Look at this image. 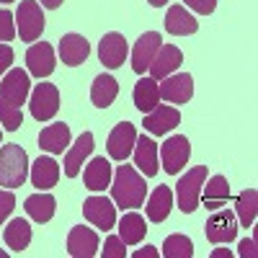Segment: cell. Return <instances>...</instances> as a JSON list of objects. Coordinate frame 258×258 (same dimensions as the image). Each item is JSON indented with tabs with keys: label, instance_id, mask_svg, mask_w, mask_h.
<instances>
[{
	"label": "cell",
	"instance_id": "obj_1",
	"mask_svg": "<svg viewBox=\"0 0 258 258\" xmlns=\"http://www.w3.org/2000/svg\"><path fill=\"white\" fill-rule=\"evenodd\" d=\"M147 197V186H145V176L140 170H135V165H119L116 173L111 176V199L116 207L121 209H137L145 204Z\"/></svg>",
	"mask_w": 258,
	"mask_h": 258
},
{
	"label": "cell",
	"instance_id": "obj_2",
	"mask_svg": "<svg viewBox=\"0 0 258 258\" xmlns=\"http://www.w3.org/2000/svg\"><path fill=\"white\" fill-rule=\"evenodd\" d=\"M29 178V155L26 150L11 142L0 147V186L18 188Z\"/></svg>",
	"mask_w": 258,
	"mask_h": 258
},
{
	"label": "cell",
	"instance_id": "obj_3",
	"mask_svg": "<svg viewBox=\"0 0 258 258\" xmlns=\"http://www.w3.org/2000/svg\"><path fill=\"white\" fill-rule=\"evenodd\" d=\"M207 181V165H197L186 170V176L178 178L176 183V199H178V209L183 214H191L199 209V197H202V186Z\"/></svg>",
	"mask_w": 258,
	"mask_h": 258
},
{
	"label": "cell",
	"instance_id": "obj_4",
	"mask_svg": "<svg viewBox=\"0 0 258 258\" xmlns=\"http://www.w3.org/2000/svg\"><path fill=\"white\" fill-rule=\"evenodd\" d=\"M16 31L21 41H36L44 31V13L36 0H21L16 11Z\"/></svg>",
	"mask_w": 258,
	"mask_h": 258
},
{
	"label": "cell",
	"instance_id": "obj_5",
	"mask_svg": "<svg viewBox=\"0 0 258 258\" xmlns=\"http://www.w3.org/2000/svg\"><path fill=\"white\" fill-rule=\"evenodd\" d=\"M29 109L36 121H49L59 111V91L52 83H39L29 93Z\"/></svg>",
	"mask_w": 258,
	"mask_h": 258
},
{
	"label": "cell",
	"instance_id": "obj_6",
	"mask_svg": "<svg viewBox=\"0 0 258 258\" xmlns=\"http://www.w3.org/2000/svg\"><path fill=\"white\" fill-rule=\"evenodd\" d=\"M158 153H160L165 173L176 176V173H181V170L186 168V163L191 158V142H188L186 135H173V137L165 140V145H160Z\"/></svg>",
	"mask_w": 258,
	"mask_h": 258
},
{
	"label": "cell",
	"instance_id": "obj_7",
	"mask_svg": "<svg viewBox=\"0 0 258 258\" xmlns=\"http://www.w3.org/2000/svg\"><path fill=\"white\" fill-rule=\"evenodd\" d=\"M207 232V240L214 245H222V243H232L238 238V220H235V212L230 209H214V214L207 220L204 225Z\"/></svg>",
	"mask_w": 258,
	"mask_h": 258
},
{
	"label": "cell",
	"instance_id": "obj_8",
	"mask_svg": "<svg viewBox=\"0 0 258 258\" xmlns=\"http://www.w3.org/2000/svg\"><path fill=\"white\" fill-rule=\"evenodd\" d=\"M29 93H31V80H29L26 70L11 68L3 78H0V96H3L8 103L18 106V109L29 101Z\"/></svg>",
	"mask_w": 258,
	"mask_h": 258
},
{
	"label": "cell",
	"instance_id": "obj_9",
	"mask_svg": "<svg viewBox=\"0 0 258 258\" xmlns=\"http://www.w3.org/2000/svg\"><path fill=\"white\" fill-rule=\"evenodd\" d=\"M83 214L93 227H98L103 232L116 225V204L111 199H106V197H98V194L83 202Z\"/></svg>",
	"mask_w": 258,
	"mask_h": 258
},
{
	"label": "cell",
	"instance_id": "obj_10",
	"mask_svg": "<svg viewBox=\"0 0 258 258\" xmlns=\"http://www.w3.org/2000/svg\"><path fill=\"white\" fill-rule=\"evenodd\" d=\"M135 142H137V129L135 124L129 121H121L111 129L109 135V142H106V150H109V158L116 160V163H124L135 150Z\"/></svg>",
	"mask_w": 258,
	"mask_h": 258
},
{
	"label": "cell",
	"instance_id": "obj_11",
	"mask_svg": "<svg viewBox=\"0 0 258 258\" xmlns=\"http://www.w3.org/2000/svg\"><path fill=\"white\" fill-rule=\"evenodd\" d=\"M129 54V47H126V39L119 34V31H109V34H103L101 39V44H98V57L103 62V68H109V70H116L124 64Z\"/></svg>",
	"mask_w": 258,
	"mask_h": 258
},
{
	"label": "cell",
	"instance_id": "obj_12",
	"mask_svg": "<svg viewBox=\"0 0 258 258\" xmlns=\"http://www.w3.org/2000/svg\"><path fill=\"white\" fill-rule=\"evenodd\" d=\"M54 64H57L54 49L47 44V41H36V44L29 47V52H26V68H29V73L34 78H39V80L49 78L54 73Z\"/></svg>",
	"mask_w": 258,
	"mask_h": 258
},
{
	"label": "cell",
	"instance_id": "obj_13",
	"mask_svg": "<svg viewBox=\"0 0 258 258\" xmlns=\"http://www.w3.org/2000/svg\"><path fill=\"white\" fill-rule=\"evenodd\" d=\"M181 62H183V54L178 47L173 44H160V49L155 52L153 62H150V78L153 80H163L168 75H173L178 68H181Z\"/></svg>",
	"mask_w": 258,
	"mask_h": 258
},
{
	"label": "cell",
	"instance_id": "obj_14",
	"mask_svg": "<svg viewBox=\"0 0 258 258\" xmlns=\"http://www.w3.org/2000/svg\"><path fill=\"white\" fill-rule=\"evenodd\" d=\"M178 124H181V114H178V109H173V106H160L158 103L153 111L145 114V129L155 137H165V132L176 129Z\"/></svg>",
	"mask_w": 258,
	"mask_h": 258
},
{
	"label": "cell",
	"instance_id": "obj_15",
	"mask_svg": "<svg viewBox=\"0 0 258 258\" xmlns=\"http://www.w3.org/2000/svg\"><path fill=\"white\" fill-rule=\"evenodd\" d=\"M194 96V78L188 73H178V75H168L160 83V98H165L168 103H188Z\"/></svg>",
	"mask_w": 258,
	"mask_h": 258
},
{
	"label": "cell",
	"instance_id": "obj_16",
	"mask_svg": "<svg viewBox=\"0 0 258 258\" xmlns=\"http://www.w3.org/2000/svg\"><path fill=\"white\" fill-rule=\"evenodd\" d=\"M160 44H163V39H160L158 31H147V34H142L137 39V44L132 49V70L137 75H145V70L150 68V62H153V57L160 49Z\"/></svg>",
	"mask_w": 258,
	"mask_h": 258
},
{
	"label": "cell",
	"instance_id": "obj_17",
	"mask_svg": "<svg viewBox=\"0 0 258 258\" xmlns=\"http://www.w3.org/2000/svg\"><path fill=\"white\" fill-rule=\"evenodd\" d=\"M68 253L73 258H93L98 253V235L91 227H73L68 235Z\"/></svg>",
	"mask_w": 258,
	"mask_h": 258
},
{
	"label": "cell",
	"instance_id": "obj_18",
	"mask_svg": "<svg viewBox=\"0 0 258 258\" xmlns=\"http://www.w3.org/2000/svg\"><path fill=\"white\" fill-rule=\"evenodd\" d=\"M132 155H135V165L140 168V173L145 178L158 176V170H160V163H158V142H153V140L145 137V135L137 137Z\"/></svg>",
	"mask_w": 258,
	"mask_h": 258
},
{
	"label": "cell",
	"instance_id": "obj_19",
	"mask_svg": "<svg viewBox=\"0 0 258 258\" xmlns=\"http://www.w3.org/2000/svg\"><path fill=\"white\" fill-rule=\"evenodd\" d=\"M93 135L91 132H83L78 140H75V145L73 147H68V153H64V176L68 178H75L78 173H80V168H83V163H85V158H88L91 153H93Z\"/></svg>",
	"mask_w": 258,
	"mask_h": 258
},
{
	"label": "cell",
	"instance_id": "obj_20",
	"mask_svg": "<svg viewBox=\"0 0 258 258\" xmlns=\"http://www.w3.org/2000/svg\"><path fill=\"white\" fill-rule=\"evenodd\" d=\"M91 54V44L88 39L80 36V34H64L59 39V59L64 64H70V68H78V64H83L85 59H88Z\"/></svg>",
	"mask_w": 258,
	"mask_h": 258
},
{
	"label": "cell",
	"instance_id": "obj_21",
	"mask_svg": "<svg viewBox=\"0 0 258 258\" xmlns=\"http://www.w3.org/2000/svg\"><path fill=\"white\" fill-rule=\"evenodd\" d=\"M39 147L49 155H62L64 150L70 147V126L64 121H57V124H49L41 129L39 135Z\"/></svg>",
	"mask_w": 258,
	"mask_h": 258
},
{
	"label": "cell",
	"instance_id": "obj_22",
	"mask_svg": "<svg viewBox=\"0 0 258 258\" xmlns=\"http://www.w3.org/2000/svg\"><path fill=\"white\" fill-rule=\"evenodd\" d=\"M29 178H31V183H34L39 191L54 188L57 181H59V165H57V160L49 158V155L34 160V165H31V170H29Z\"/></svg>",
	"mask_w": 258,
	"mask_h": 258
},
{
	"label": "cell",
	"instance_id": "obj_23",
	"mask_svg": "<svg viewBox=\"0 0 258 258\" xmlns=\"http://www.w3.org/2000/svg\"><path fill=\"white\" fill-rule=\"evenodd\" d=\"M163 24H165V31L173 36H188V34H197V29H199V21L183 6H170Z\"/></svg>",
	"mask_w": 258,
	"mask_h": 258
},
{
	"label": "cell",
	"instance_id": "obj_24",
	"mask_svg": "<svg viewBox=\"0 0 258 258\" xmlns=\"http://www.w3.org/2000/svg\"><path fill=\"white\" fill-rule=\"evenodd\" d=\"M227 199H230V183H227L225 176H212V178L204 181L199 202H204V207H207L209 212L225 207Z\"/></svg>",
	"mask_w": 258,
	"mask_h": 258
},
{
	"label": "cell",
	"instance_id": "obj_25",
	"mask_svg": "<svg viewBox=\"0 0 258 258\" xmlns=\"http://www.w3.org/2000/svg\"><path fill=\"white\" fill-rule=\"evenodd\" d=\"M111 163L106 160V158H93L88 165H85L83 170V181H85V188H91V191H103V188H109L111 186Z\"/></svg>",
	"mask_w": 258,
	"mask_h": 258
},
{
	"label": "cell",
	"instance_id": "obj_26",
	"mask_svg": "<svg viewBox=\"0 0 258 258\" xmlns=\"http://www.w3.org/2000/svg\"><path fill=\"white\" fill-rule=\"evenodd\" d=\"M24 209L26 214L39 222V225H44L54 217V212H57V199L52 197V194H44V191H39V194H31V197L24 202Z\"/></svg>",
	"mask_w": 258,
	"mask_h": 258
},
{
	"label": "cell",
	"instance_id": "obj_27",
	"mask_svg": "<svg viewBox=\"0 0 258 258\" xmlns=\"http://www.w3.org/2000/svg\"><path fill=\"white\" fill-rule=\"evenodd\" d=\"M170 207H173V191H170L168 186H158L147 197V204H145L147 220L150 222H165L168 214H170Z\"/></svg>",
	"mask_w": 258,
	"mask_h": 258
},
{
	"label": "cell",
	"instance_id": "obj_28",
	"mask_svg": "<svg viewBox=\"0 0 258 258\" xmlns=\"http://www.w3.org/2000/svg\"><path fill=\"white\" fill-rule=\"evenodd\" d=\"M132 101H135V106H137L142 114L153 111L155 106L160 103V85H158V80L142 78V80L135 85V91H132Z\"/></svg>",
	"mask_w": 258,
	"mask_h": 258
},
{
	"label": "cell",
	"instance_id": "obj_29",
	"mask_svg": "<svg viewBox=\"0 0 258 258\" xmlns=\"http://www.w3.org/2000/svg\"><path fill=\"white\" fill-rule=\"evenodd\" d=\"M147 232V222L140 212H126L119 220V238L124 240V245H137L145 240Z\"/></svg>",
	"mask_w": 258,
	"mask_h": 258
},
{
	"label": "cell",
	"instance_id": "obj_30",
	"mask_svg": "<svg viewBox=\"0 0 258 258\" xmlns=\"http://www.w3.org/2000/svg\"><path fill=\"white\" fill-rule=\"evenodd\" d=\"M119 96V83L111 75H98L91 85V101L98 109H109V106L116 101Z\"/></svg>",
	"mask_w": 258,
	"mask_h": 258
},
{
	"label": "cell",
	"instance_id": "obj_31",
	"mask_svg": "<svg viewBox=\"0 0 258 258\" xmlns=\"http://www.w3.org/2000/svg\"><path fill=\"white\" fill-rule=\"evenodd\" d=\"M3 238H6V245H8L11 250H16V253L26 250V248L31 245V225H29L26 220L16 217V220H11L8 227L3 230Z\"/></svg>",
	"mask_w": 258,
	"mask_h": 258
},
{
	"label": "cell",
	"instance_id": "obj_32",
	"mask_svg": "<svg viewBox=\"0 0 258 258\" xmlns=\"http://www.w3.org/2000/svg\"><path fill=\"white\" fill-rule=\"evenodd\" d=\"M255 212H258V191L255 188H245L238 202H235V217L243 227H250L255 222Z\"/></svg>",
	"mask_w": 258,
	"mask_h": 258
},
{
	"label": "cell",
	"instance_id": "obj_33",
	"mask_svg": "<svg viewBox=\"0 0 258 258\" xmlns=\"http://www.w3.org/2000/svg\"><path fill=\"white\" fill-rule=\"evenodd\" d=\"M163 255L165 258H191L194 255V243L181 232L168 235L165 243H163Z\"/></svg>",
	"mask_w": 258,
	"mask_h": 258
},
{
	"label": "cell",
	"instance_id": "obj_34",
	"mask_svg": "<svg viewBox=\"0 0 258 258\" xmlns=\"http://www.w3.org/2000/svg\"><path fill=\"white\" fill-rule=\"evenodd\" d=\"M0 124H3V129H8V132H16V129H21V124H24L21 109L8 103L3 96H0Z\"/></svg>",
	"mask_w": 258,
	"mask_h": 258
},
{
	"label": "cell",
	"instance_id": "obj_35",
	"mask_svg": "<svg viewBox=\"0 0 258 258\" xmlns=\"http://www.w3.org/2000/svg\"><path fill=\"white\" fill-rule=\"evenodd\" d=\"M16 36V16L0 8V41H11Z\"/></svg>",
	"mask_w": 258,
	"mask_h": 258
},
{
	"label": "cell",
	"instance_id": "obj_36",
	"mask_svg": "<svg viewBox=\"0 0 258 258\" xmlns=\"http://www.w3.org/2000/svg\"><path fill=\"white\" fill-rule=\"evenodd\" d=\"M103 258H126V248H124V240L111 235V238H106L103 243Z\"/></svg>",
	"mask_w": 258,
	"mask_h": 258
},
{
	"label": "cell",
	"instance_id": "obj_37",
	"mask_svg": "<svg viewBox=\"0 0 258 258\" xmlns=\"http://www.w3.org/2000/svg\"><path fill=\"white\" fill-rule=\"evenodd\" d=\"M13 207H16V197H13V191L0 188V225H3V222L11 217Z\"/></svg>",
	"mask_w": 258,
	"mask_h": 258
},
{
	"label": "cell",
	"instance_id": "obj_38",
	"mask_svg": "<svg viewBox=\"0 0 258 258\" xmlns=\"http://www.w3.org/2000/svg\"><path fill=\"white\" fill-rule=\"evenodd\" d=\"M186 6L191 11L202 13V16H209V13H214V8H217V0H186Z\"/></svg>",
	"mask_w": 258,
	"mask_h": 258
},
{
	"label": "cell",
	"instance_id": "obj_39",
	"mask_svg": "<svg viewBox=\"0 0 258 258\" xmlns=\"http://www.w3.org/2000/svg\"><path fill=\"white\" fill-rule=\"evenodd\" d=\"M13 64V49L6 44V41H0V78H3Z\"/></svg>",
	"mask_w": 258,
	"mask_h": 258
},
{
	"label": "cell",
	"instance_id": "obj_40",
	"mask_svg": "<svg viewBox=\"0 0 258 258\" xmlns=\"http://www.w3.org/2000/svg\"><path fill=\"white\" fill-rule=\"evenodd\" d=\"M243 258H255L258 255V248H255V240L253 238H245V240H240V250H238Z\"/></svg>",
	"mask_w": 258,
	"mask_h": 258
},
{
	"label": "cell",
	"instance_id": "obj_41",
	"mask_svg": "<svg viewBox=\"0 0 258 258\" xmlns=\"http://www.w3.org/2000/svg\"><path fill=\"white\" fill-rule=\"evenodd\" d=\"M158 255H160V253H158L153 245H145V248H140L132 258H158Z\"/></svg>",
	"mask_w": 258,
	"mask_h": 258
},
{
	"label": "cell",
	"instance_id": "obj_42",
	"mask_svg": "<svg viewBox=\"0 0 258 258\" xmlns=\"http://www.w3.org/2000/svg\"><path fill=\"white\" fill-rule=\"evenodd\" d=\"M212 258H232V250L230 248H217V250H212Z\"/></svg>",
	"mask_w": 258,
	"mask_h": 258
},
{
	"label": "cell",
	"instance_id": "obj_43",
	"mask_svg": "<svg viewBox=\"0 0 258 258\" xmlns=\"http://www.w3.org/2000/svg\"><path fill=\"white\" fill-rule=\"evenodd\" d=\"M41 6L49 8V11H54V8H59V6H62V0H41Z\"/></svg>",
	"mask_w": 258,
	"mask_h": 258
},
{
	"label": "cell",
	"instance_id": "obj_44",
	"mask_svg": "<svg viewBox=\"0 0 258 258\" xmlns=\"http://www.w3.org/2000/svg\"><path fill=\"white\" fill-rule=\"evenodd\" d=\"M147 3H150V6H153V8H163V6L168 3V0H147Z\"/></svg>",
	"mask_w": 258,
	"mask_h": 258
},
{
	"label": "cell",
	"instance_id": "obj_45",
	"mask_svg": "<svg viewBox=\"0 0 258 258\" xmlns=\"http://www.w3.org/2000/svg\"><path fill=\"white\" fill-rule=\"evenodd\" d=\"M6 255H8V253H6V250H0V258H6Z\"/></svg>",
	"mask_w": 258,
	"mask_h": 258
},
{
	"label": "cell",
	"instance_id": "obj_46",
	"mask_svg": "<svg viewBox=\"0 0 258 258\" xmlns=\"http://www.w3.org/2000/svg\"><path fill=\"white\" fill-rule=\"evenodd\" d=\"M0 3H13V0H0Z\"/></svg>",
	"mask_w": 258,
	"mask_h": 258
}]
</instances>
